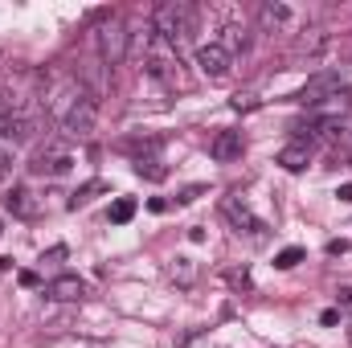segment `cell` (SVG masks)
Listing matches in <instances>:
<instances>
[{"label":"cell","instance_id":"obj_1","mask_svg":"<svg viewBox=\"0 0 352 348\" xmlns=\"http://www.w3.org/2000/svg\"><path fill=\"white\" fill-rule=\"evenodd\" d=\"M152 25H156V37H164L168 45H184V41L197 33V8L184 4V0L160 4L156 17H152Z\"/></svg>","mask_w":352,"mask_h":348},{"label":"cell","instance_id":"obj_2","mask_svg":"<svg viewBox=\"0 0 352 348\" xmlns=\"http://www.w3.org/2000/svg\"><path fill=\"white\" fill-rule=\"evenodd\" d=\"M144 70H148V78H156V83H164V87H188V78H184V70H180L176 45H168V41L156 37V33H152V41H148V62H144Z\"/></svg>","mask_w":352,"mask_h":348},{"label":"cell","instance_id":"obj_3","mask_svg":"<svg viewBox=\"0 0 352 348\" xmlns=\"http://www.w3.org/2000/svg\"><path fill=\"white\" fill-rule=\"evenodd\" d=\"M82 94H87L82 78H74V74H58V78L50 83V90H45V115L58 119V123H66V115L74 111V102H78Z\"/></svg>","mask_w":352,"mask_h":348},{"label":"cell","instance_id":"obj_4","mask_svg":"<svg viewBox=\"0 0 352 348\" xmlns=\"http://www.w3.org/2000/svg\"><path fill=\"white\" fill-rule=\"evenodd\" d=\"M70 164H74L70 148H66L62 140H45V148H37L29 173L33 176H62V173H70Z\"/></svg>","mask_w":352,"mask_h":348},{"label":"cell","instance_id":"obj_5","mask_svg":"<svg viewBox=\"0 0 352 348\" xmlns=\"http://www.w3.org/2000/svg\"><path fill=\"white\" fill-rule=\"evenodd\" d=\"M127 29H123V21H102V29H98V54H102V66H119L123 58H127Z\"/></svg>","mask_w":352,"mask_h":348},{"label":"cell","instance_id":"obj_6","mask_svg":"<svg viewBox=\"0 0 352 348\" xmlns=\"http://www.w3.org/2000/svg\"><path fill=\"white\" fill-rule=\"evenodd\" d=\"M336 90H349L344 74H340V70H324V74L307 78V87H303V90H295L291 98H295V102H303V107H316L320 98H328V94H336Z\"/></svg>","mask_w":352,"mask_h":348},{"label":"cell","instance_id":"obj_7","mask_svg":"<svg viewBox=\"0 0 352 348\" xmlns=\"http://www.w3.org/2000/svg\"><path fill=\"white\" fill-rule=\"evenodd\" d=\"M221 217L234 226V230H246V234H263L266 226L254 217V209L246 205V197L242 193H226L221 197Z\"/></svg>","mask_w":352,"mask_h":348},{"label":"cell","instance_id":"obj_8","mask_svg":"<svg viewBox=\"0 0 352 348\" xmlns=\"http://www.w3.org/2000/svg\"><path fill=\"white\" fill-rule=\"evenodd\" d=\"M352 115V90H336L328 98H320L316 107H307V119L316 123H344Z\"/></svg>","mask_w":352,"mask_h":348},{"label":"cell","instance_id":"obj_9","mask_svg":"<svg viewBox=\"0 0 352 348\" xmlns=\"http://www.w3.org/2000/svg\"><path fill=\"white\" fill-rule=\"evenodd\" d=\"M94 123H98V98L87 90V94L74 102V111L66 115V123H62V127H66L70 135H78V140H82V135H90V131H94Z\"/></svg>","mask_w":352,"mask_h":348},{"label":"cell","instance_id":"obj_10","mask_svg":"<svg viewBox=\"0 0 352 348\" xmlns=\"http://www.w3.org/2000/svg\"><path fill=\"white\" fill-rule=\"evenodd\" d=\"M328 45H332V37H328L324 29H307V33L295 41V50H291V62H295V66H303V62L311 66V62H320V58L328 54Z\"/></svg>","mask_w":352,"mask_h":348},{"label":"cell","instance_id":"obj_11","mask_svg":"<svg viewBox=\"0 0 352 348\" xmlns=\"http://www.w3.org/2000/svg\"><path fill=\"white\" fill-rule=\"evenodd\" d=\"M197 66H201V74H205V78H226V74H230V66H234V58L226 54V45H221V41H209V45H201V50H197Z\"/></svg>","mask_w":352,"mask_h":348},{"label":"cell","instance_id":"obj_12","mask_svg":"<svg viewBox=\"0 0 352 348\" xmlns=\"http://www.w3.org/2000/svg\"><path fill=\"white\" fill-rule=\"evenodd\" d=\"M246 152V140H242V131H234V127H221L213 140H209V156L217 160V164H230V160H238Z\"/></svg>","mask_w":352,"mask_h":348},{"label":"cell","instance_id":"obj_13","mask_svg":"<svg viewBox=\"0 0 352 348\" xmlns=\"http://www.w3.org/2000/svg\"><path fill=\"white\" fill-rule=\"evenodd\" d=\"M45 295H50L54 303H78V299L87 295V283H82L78 274H58V279L45 287Z\"/></svg>","mask_w":352,"mask_h":348},{"label":"cell","instance_id":"obj_14","mask_svg":"<svg viewBox=\"0 0 352 348\" xmlns=\"http://www.w3.org/2000/svg\"><path fill=\"white\" fill-rule=\"evenodd\" d=\"M164 274H168V283H176L180 291H188V287H197L201 266H197V259H188V254H176V259L164 266Z\"/></svg>","mask_w":352,"mask_h":348},{"label":"cell","instance_id":"obj_15","mask_svg":"<svg viewBox=\"0 0 352 348\" xmlns=\"http://www.w3.org/2000/svg\"><path fill=\"white\" fill-rule=\"evenodd\" d=\"M287 173H303L307 164H311V144L307 140H291L287 148H278V156H274Z\"/></svg>","mask_w":352,"mask_h":348},{"label":"cell","instance_id":"obj_16","mask_svg":"<svg viewBox=\"0 0 352 348\" xmlns=\"http://www.w3.org/2000/svg\"><path fill=\"white\" fill-rule=\"evenodd\" d=\"M4 209H8L12 217H37V213H41V201H37L29 188H8V193H4Z\"/></svg>","mask_w":352,"mask_h":348},{"label":"cell","instance_id":"obj_17","mask_svg":"<svg viewBox=\"0 0 352 348\" xmlns=\"http://www.w3.org/2000/svg\"><path fill=\"white\" fill-rule=\"evenodd\" d=\"M131 217H135V201H131V197H119V201L111 205V221H115V226H127Z\"/></svg>","mask_w":352,"mask_h":348},{"label":"cell","instance_id":"obj_18","mask_svg":"<svg viewBox=\"0 0 352 348\" xmlns=\"http://www.w3.org/2000/svg\"><path fill=\"white\" fill-rule=\"evenodd\" d=\"M303 259H307V250H303V246H287V250H278V254H274V266H278V270H291V266H299Z\"/></svg>","mask_w":352,"mask_h":348},{"label":"cell","instance_id":"obj_19","mask_svg":"<svg viewBox=\"0 0 352 348\" xmlns=\"http://www.w3.org/2000/svg\"><path fill=\"white\" fill-rule=\"evenodd\" d=\"M135 176H148V180H164V176H168V168H164L160 160H152V156H148V160H135Z\"/></svg>","mask_w":352,"mask_h":348},{"label":"cell","instance_id":"obj_20","mask_svg":"<svg viewBox=\"0 0 352 348\" xmlns=\"http://www.w3.org/2000/svg\"><path fill=\"white\" fill-rule=\"evenodd\" d=\"M230 107L246 115V111H258V107H263V98H258V94H250V90H238V94L230 98Z\"/></svg>","mask_w":352,"mask_h":348},{"label":"cell","instance_id":"obj_21","mask_svg":"<svg viewBox=\"0 0 352 348\" xmlns=\"http://www.w3.org/2000/svg\"><path fill=\"white\" fill-rule=\"evenodd\" d=\"M221 45H226V54H230V58H234V50H246V29L230 25V29H226V41H221Z\"/></svg>","mask_w":352,"mask_h":348},{"label":"cell","instance_id":"obj_22","mask_svg":"<svg viewBox=\"0 0 352 348\" xmlns=\"http://www.w3.org/2000/svg\"><path fill=\"white\" fill-rule=\"evenodd\" d=\"M94 193H102V180H90L87 188H78V193L70 197V209H78V205H87V201L94 197Z\"/></svg>","mask_w":352,"mask_h":348},{"label":"cell","instance_id":"obj_23","mask_svg":"<svg viewBox=\"0 0 352 348\" xmlns=\"http://www.w3.org/2000/svg\"><path fill=\"white\" fill-rule=\"evenodd\" d=\"M263 17L266 21H291V8H287V4H266Z\"/></svg>","mask_w":352,"mask_h":348},{"label":"cell","instance_id":"obj_24","mask_svg":"<svg viewBox=\"0 0 352 348\" xmlns=\"http://www.w3.org/2000/svg\"><path fill=\"white\" fill-rule=\"evenodd\" d=\"M328 254H332V259L349 254V238H332V242H328Z\"/></svg>","mask_w":352,"mask_h":348},{"label":"cell","instance_id":"obj_25","mask_svg":"<svg viewBox=\"0 0 352 348\" xmlns=\"http://www.w3.org/2000/svg\"><path fill=\"white\" fill-rule=\"evenodd\" d=\"M230 287H250V270H230Z\"/></svg>","mask_w":352,"mask_h":348},{"label":"cell","instance_id":"obj_26","mask_svg":"<svg viewBox=\"0 0 352 348\" xmlns=\"http://www.w3.org/2000/svg\"><path fill=\"white\" fill-rule=\"evenodd\" d=\"M320 324H324V328H336V324H340V307H328V312L320 316Z\"/></svg>","mask_w":352,"mask_h":348},{"label":"cell","instance_id":"obj_27","mask_svg":"<svg viewBox=\"0 0 352 348\" xmlns=\"http://www.w3.org/2000/svg\"><path fill=\"white\" fill-rule=\"evenodd\" d=\"M201 197V184H192V188H184L180 197H176V205H188V201H197Z\"/></svg>","mask_w":352,"mask_h":348},{"label":"cell","instance_id":"obj_28","mask_svg":"<svg viewBox=\"0 0 352 348\" xmlns=\"http://www.w3.org/2000/svg\"><path fill=\"white\" fill-rule=\"evenodd\" d=\"M16 283H21V287H37L41 279H37V270H21V274H16Z\"/></svg>","mask_w":352,"mask_h":348},{"label":"cell","instance_id":"obj_29","mask_svg":"<svg viewBox=\"0 0 352 348\" xmlns=\"http://www.w3.org/2000/svg\"><path fill=\"white\" fill-rule=\"evenodd\" d=\"M8 127H12V111L0 107V135H8Z\"/></svg>","mask_w":352,"mask_h":348},{"label":"cell","instance_id":"obj_30","mask_svg":"<svg viewBox=\"0 0 352 348\" xmlns=\"http://www.w3.org/2000/svg\"><path fill=\"white\" fill-rule=\"evenodd\" d=\"M8 168H12V152L0 148V176H8Z\"/></svg>","mask_w":352,"mask_h":348},{"label":"cell","instance_id":"obj_31","mask_svg":"<svg viewBox=\"0 0 352 348\" xmlns=\"http://www.w3.org/2000/svg\"><path fill=\"white\" fill-rule=\"evenodd\" d=\"M148 209H152V213H164V209H168V201H164V197H152V201H148Z\"/></svg>","mask_w":352,"mask_h":348},{"label":"cell","instance_id":"obj_32","mask_svg":"<svg viewBox=\"0 0 352 348\" xmlns=\"http://www.w3.org/2000/svg\"><path fill=\"white\" fill-rule=\"evenodd\" d=\"M336 197H340L344 205H352V184H340V188H336Z\"/></svg>","mask_w":352,"mask_h":348},{"label":"cell","instance_id":"obj_33","mask_svg":"<svg viewBox=\"0 0 352 348\" xmlns=\"http://www.w3.org/2000/svg\"><path fill=\"white\" fill-rule=\"evenodd\" d=\"M0 234H4V226H0Z\"/></svg>","mask_w":352,"mask_h":348}]
</instances>
